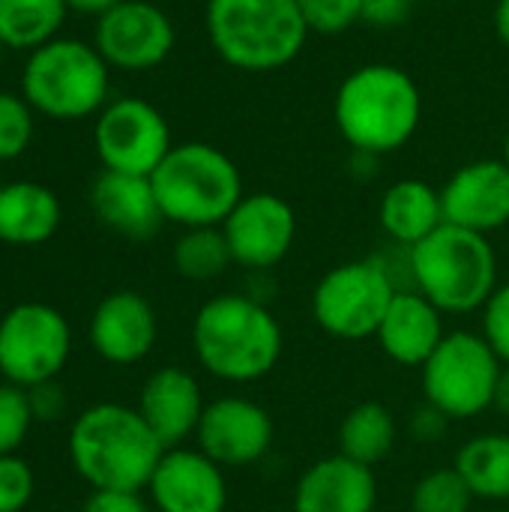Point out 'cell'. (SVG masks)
Here are the masks:
<instances>
[{
	"mask_svg": "<svg viewBox=\"0 0 509 512\" xmlns=\"http://www.w3.org/2000/svg\"><path fill=\"white\" fill-rule=\"evenodd\" d=\"M285 333L273 309L252 294H219L192 321V351L201 369L225 384H255L282 360Z\"/></svg>",
	"mask_w": 509,
	"mask_h": 512,
	"instance_id": "1",
	"label": "cell"
},
{
	"mask_svg": "<svg viewBox=\"0 0 509 512\" xmlns=\"http://www.w3.org/2000/svg\"><path fill=\"white\" fill-rule=\"evenodd\" d=\"M333 123L354 153L402 150L423 123V93L396 63H363L336 87Z\"/></svg>",
	"mask_w": 509,
	"mask_h": 512,
	"instance_id": "2",
	"label": "cell"
},
{
	"mask_svg": "<svg viewBox=\"0 0 509 512\" xmlns=\"http://www.w3.org/2000/svg\"><path fill=\"white\" fill-rule=\"evenodd\" d=\"M165 447L138 408L102 402L78 414L69 429V459L93 492L147 489Z\"/></svg>",
	"mask_w": 509,
	"mask_h": 512,
	"instance_id": "3",
	"label": "cell"
},
{
	"mask_svg": "<svg viewBox=\"0 0 509 512\" xmlns=\"http://www.w3.org/2000/svg\"><path fill=\"white\" fill-rule=\"evenodd\" d=\"M204 30L213 54L249 75L291 66L312 33L297 0H207Z\"/></svg>",
	"mask_w": 509,
	"mask_h": 512,
	"instance_id": "4",
	"label": "cell"
},
{
	"mask_svg": "<svg viewBox=\"0 0 509 512\" xmlns=\"http://www.w3.org/2000/svg\"><path fill=\"white\" fill-rule=\"evenodd\" d=\"M411 288L444 315L480 312L498 288V255L486 234L444 222L408 249Z\"/></svg>",
	"mask_w": 509,
	"mask_h": 512,
	"instance_id": "5",
	"label": "cell"
},
{
	"mask_svg": "<svg viewBox=\"0 0 509 512\" xmlns=\"http://www.w3.org/2000/svg\"><path fill=\"white\" fill-rule=\"evenodd\" d=\"M150 183L165 222H174L183 231L222 228L246 195L237 162L207 141L174 144L150 174Z\"/></svg>",
	"mask_w": 509,
	"mask_h": 512,
	"instance_id": "6",
	"label": "cell"
},
{
	"mask_svg": "<svg viewBox=\"0 0 509 512\" xmlns=\"http://www.w3.org/2000/svg\"><path fill=\"white\" fill-rule=\"evenodd\" d=\"M21 96L48 120L78 123L111 102V66L93 42L57 36L27 54Z\"/></svg>",
	"mask_w": 509,
	"mask_h": 512,
	"instance_id": "7",
	"label": "cell"
},
{
	"mask_svg": "<svg viewBox=\"0 0 509 512\" xmlns=\"http://www.w3.org/2000/svg\"><path fill=\"white\" fill-rule=\"evenodd\" d=\"M501 369L504 363L483 339V333H447L438 351L420 369L423 402L438 408L450 423L474 420L495 408Z\"/></svg>",
	"mask_w": 509,
	"mask_h": 512,
	"instance_id": "8",
	"label": "cell"
},
{
	"mask_svg": "<svg viewBox=\"0 0 509 512\" xmlns=\"http://www.w3.org/2000/svg\"><path fill=\"white\" fill-rule=\"evenodd\" d=\"M399 285L381 255L330 267L312 288V321L333 339H372Z\"/></svg>",
	"mask_w": 509,
	"mask_h": 512,
	"instance_id": "9",
	"label": "cell"
},
{
	"mask_svg": "<svg viewBox=\"0 0 509 512\" xmlns=\"http://www.w3.org/2000/svg\"><path fill=\"white\" fill-rule=\"evenodd\" d=\"M72 354V330L48 303H18L0 318V375L15 387L57 381Z\"/></svg>",
	"mask_w": 509,
	"mask_h": 512,
	"instance_id": "10",
	"label": "cell"
},
{
	"mask_svg": "<svg viewBox=\"0 0 509 512\" xmlns=\"http://www.w3.org/2000/svg\"><path fill=\"white\" fill-rule=\"evenodd\" d=\"M93 147L102 171L150 177L171 153L174 138L165 114L138 96L111 99L93 123Z\"/></svg>",
	"mask_w": 509,
	"mask_h": 512,
	"instance_id": "11",
	"label": "cell"
},
{
	"mask_svg": "<svg viewBox=\"0 0 509 512\" xmlns=\"http://www.w3.org/2000/svg\"><path fill=\"white\" fill-rule=\"evenodd\" d=\"M93 45L111 69L147 72L171 57L177 45V30L162 6L150 0H123L111 12L96 18Z\"/></svg>",
	"mask_w": 509,
	"mask_h": 512,
	"instance_id": "12",
	"label": "cell"
},
{
	"mask_svg": "<svg viewBox=\"0 0 509 512\" xmlns=\"http://www.w3.org/2000/svg\"><path fill=\"white\" fill-rule=\"evenodd\" d=\"M222 234L237 267L267 273L294 249L297 213L276 192H249L222 222Z\"/></svg>",
	"mask_w": 509,
	"mask_h": 512,
	"instance_id": "13",
	"label": "cell"
},
{
	"mask_svg": "<svg viewBox=\"0 0 509 512\" xmlns=\"http://www.w3.org/2000/svg\"><path fill=\"white\" fill-rule=\"evenodd\" d=\"M273 417L264 405L246 396H222L207 402L195 441L219 468H252L273 450Z\"/></svg>",
	"mask_w": 509,
	"mask_h": 512,
	"instance_id": "14",
	"label": "cell"
},
{
	"mask_svg": "<svg viewBox=\"0 0 509 512\" xmlns=\"http://www.w3.org/2000/svg\"><path fill=\"white\" fill-rule=\"evenodd\" d=\"M147 495L156 512H225L228 480L198 447H171L162 453Z\"/></svg>",
	"mask_w": 509,
	"mask_h": 512,
	"instance_id": "15",
	"label": "cell"
},
{
	"mask_svg": "<svg viewBox=\"0 0 509 512\" xmlns=\"http://www.w3.org/2000/svg\"><path fill=\"white\" fill-rule=\"evenodd\" d=\"M444 219L474 234H495L509 225V165L504 159H474L441 186Z\"/></svg>",
	"mask_w": 509,
	"mask_h": 512,
	"instance_id": "16",
	"label": "cell"
},
{
	"mask_svg": "<svg viewBox=\"0 0 509 512\" xmlns=\"http://www.w3.org/2000/svg\"><path fill=\"white\" fill-rule=\"evenodd\" d=\"M159 336V321L153 303L138 291H111L99 300L90 318L93 351L114 366L141 363Z\"/></svg>",
	"mask_w": 509,
	"mask_h": 512,
	"instance_id": "17",
	"label": "cell"
},
{
	"mask_svg": "<svg viewBox=\"0 0 509 512\" xmlns=\"http://www.w3.org/2000/svg\"><path fill=\"white\" fill-rule=\"evenodd\" d=\"M204 408L207 402L198 378L180 366L156 369L138 393V414L165 450L183 447V441L198 432Z\"/></svg>",
	"mask_w": 509,
	"mask_h": 512,
	"instance_id": "18",
	"label": "cell"
},
{
	"mask_svg": "<svg viewBox=\"0 0 509 512\" xmlns=\"http://www.w3.org/2000/svg\"><path fill=\"white\" fill-rule=\"evenodd\" d=\"M375 468L351 462L342 453L312 462L294 486V512H375Z\"/></svg>",
	"mask_w": 509,
	"mask_h": 512,
	"instance_id": "19",
	"label": "cell"
},
{
	"mask_svg": "<svg viewBox=\"0 0 509 512\" xmlns=\"http://www.w3.org/2000/svg\"><path fill=\"white\" fill-rule=\"evenodd\" d=\"M444 312L429 303L420 291H396L375 339L387 360L408 369H423V363L444 342Z\"/></svg>",
	"mask_w": 509,
	"mask_h": 512,
	"instance_id": "20",
	"label": "cell"
},
{
	"mask_svg": "<svg viewBox=\"0 0 509 512\" xmlns=\"http://www.w3.org/2000/svg\"><path fill=\"white\" fill-rule=\"evenodd\" d=\"M90 207L108 231L126 240H150L165 222L150 177L102 171L90 186Z\"/></svg>",
	"mask_w": 509,
	"mask_h": 512,
	"instance_id": "21",
	"label": "cell"
},
{
	"mask_svg": "<svg viewBox=\"0 0 509 512\" xmlns=\"http://www.w3.org/2000/svg\"><path fill=\"white\" fill-rule=\"evenodd\" d=\"M444 222L447 219H444L441 189H435L429 180L420 177H405L390 183L378 201V225L390 237V243L402 249H414Z\"/></svg>",
	"mask_w": 509,
	"mask_h": 512,
	"instance_id": "22",
	"label": "cell"
},
{
	"mask_svg": "<svg viewBox=\"0 0 509 512\" xmlns=\"http://www.w3.org/2000/svg\"><path fill=\"white\" fill-rule=\"evenodd\" d=\"M63 207L54 189L36 180H12L0 189V243L39 246L57 234Z\"/></svg>",
	"mask_w": 509,
	"mask_h": 512,
	"instance_id": "23",
	"label": "cell"
},
{
	"mask_svg": "<svg viewBox=\"0 0 509 512\" xmlns=\"http://www.w3.org/2000/svg\"><path fill=\"white\" fill-rule=\"evenodd\" d=\"M453 468L459 477L468 483L471 495L477 501H492L504 504L509 501V435L507 432H486L468 438L456 459Z\"/></svg>",
	"mask_w": 509,
	"mask_h": 512,
	"instance_id": "24",
	"label": "cell"
},
{
	"mask_svg": "<svg viewBox=\"0 0 509 512\" xmlns=\"http://www.w3.org/2000/svg\"><path fill=\"white\" fill-rule=\"evenodd\" d=\"M336 441H339L336 453L366 468H375L387 462L390 453L396 450V441H399L396 417L381 402H360L342 417Z\"/></svg>",
	"mask_w": 509,
	"mask_h": 512,
	"instance_id": "25",
	"label": "cell"
},
{
	"mask_svg": "<svg viewBox=\"0 0 509 512\" xmlns=\"http://www.w3.org/2000/svg\"><path fill=\"white\" fill-rule=\"evenodd\" d=\"M66 18V0H0V42L30 54L57 39Z\"/></svg>",
	"mask_w": 509,
	"mask_h": 512,
	"instance_id": "26",
	"label": "cell"
},
{
	"mask_svg": "<svg viewBox=\"0 0 509 512\" xmlns=\"http://www.w3.org/2000/svg\"><path fill=\"white\" fill-rule=\"evenodd\" d=\"M171 261L189 282H213L234 264L222 228H186L174 243Z\"/></svg>",
	"mask_w": 509,
	"mask_h": 512,
	"instance_id": "27",
	"label": "cell"
},
{
	"mask_svg": "<svg viewBox=\"0 0 509 512\" xmlns=\"http://www.w3.org/2000/svg\"><path fill=\"white\" fill-rule=\"evenodd\" d=\"M474 495L456 468H438L411 489V512H471Z\"/></svg>",
	"mask_w": 509,
	"mask_h": 512,
	"instance_id": "28",
	"label": "cell"
},
{
	"mask_svg": "<svg viewBox=\"0 0 509 512\" xmlns=\"http://www.w3.org/2000/svg\"><path fill=\"white\" fill-rule=\"evenodd\" d=\"M36 132V111L18 93L0 90V162L18 159Z\"/></svg>",
	"mask_w": 509,
	"mask_h": 512,
	"instance_id": "29",
	"label": "cell"
},
{
	"mask_svg": "<svg viewBox=\"0 0 509 512\" xmlns=\"http://www.w3.org/2000/svg\"><path fill=\"white\" fill-rule=\"evenodd\" d=\"M30 396L24 387L0 384V456H15V450L24 444L30 423H33Z\"/></svg>",
	"mask_w": 509,
	"mask_h": 512,
	"instance_id": "30",
	"label": "cell"
},
{
	"mask_svg": "<svg viewBox=\"0 0 509 512\" xmlns=\"http://www.w3.org/2000/svg\"><path fill=\"white\" fill-rule=\"evenodd\" d=\"M297 6L309 30L321 36L348 33L354 24H360L363 15V0H297Z\"/></svg>",
	"mask_w": 509,
	"mask_h": 512,
	"instance_id": "31",
	"label": "cell"
},
{
	"mask_svg": "<svg viewBox=\"0 0 509 512\" xmlns=\"http://www.w3.org/2000/svg\"><path fill=\"white\" fill-rule=\"evenodd\" d=\"M33 471L18 456H0V512H21L33 498Z\"/></svg>",
	"mask_w": 509,
	"mask_h": 512,
	"instance_id": "32",
	"label": "cell"
},
{
	"mask_svg": "<svg viewBox=\"0 0 509 512\" xmlns=\"http://www.w3.org/2000/svg\"><path fill=\"white\" fill-rule=\"evenodd\" d=\"M480 333L492 345V351L501 357V363L509 366V282L498 285L489 303L480 309Z\"/></svg>",
	"mask_w": 509,
	"mask_h": 512,
	"instance_id": "33",
	"label": "cell"
},
{
	"mask_svg": "<svg viewBox=\"0 0 509 512\" xmlns=\"http://www.w3.org/2000/svg\"><path fill=\"white\" fill-rule=\"evenodd\" d=\"M414 12V0H363L360 24L375 30H393L408 21Z\"/></svg>",
	"mask_w": 509,
	"mask_h": 512,
	"instance_id": "34",
	"label": "cell"
},
{
	"mask_svg": "<svg viewBox=\"0 0 509 512\" xmlns=\"http://www.w3.org/2000/svg\"><path fill=\"white\" fill-rule=\"evenodd\" d=\"M81 512H150L141 492H93Z\"/></svg>",
	"mask_w": 509,
	"mask_h": 512,
	"instance_id": "35",
	"label": "cell"
},
{
	"mask_svg": "<svg viewBox=\"0 0 509 512\" xmlns=\"http://www.w3.org/2000/svg\"><path fill=\"white\" fill-rule=\"evenodd\" d=\"M411 435L420 441V444H435V441H441L444 435H447V429H450V420L438 411V408H432V405H420L417 411H414V417H411Z\"/></svg>",
	"mask_w": 509,
	"mask_h": 512,
	"instance_id": "36",
	"label": "cell"
},
{
	"mask_svg": "<svg viewBox=\"0 0 509 512\" xmlns=\"http://www.w3.org/2000/svg\"><path fill=\"white\" fill-rule=\"evenodd\" d=\"M27 396H30V408H33V417L36 420H57L60 414H63V408H66V396H63V390L57 387V381H45V384H39V387H30L27 390Z\"/></svg>",
	"mask_w": 509,
	"mask_h": 512,
	"instance_id": "37",
	"label": "cell"
},
{
	"mask_svg": "<svg viewBox=\"0 0 509 512\" xmlns=\"http://www.w3.org/2000/svg\"><path fill=\"white\" fill-rule=\"evenodd\" d=\"M123 0H66L69 12H78V15H93V18H102L105 12H111L114 6H120Z\"/></svg>",
	"mask_w": 509,
	"mask_h": 512,
	"instance_id": "38",
	"label": "cell"
},
{
	"mask_svg": "<svg viewBox=\"0 0 509 512\" xmlns=\"http://www.w3.org/2000/svg\"><path fill=\"white\" fill-rule=\"evenodd\" d=\"M492 24H495V36H498V42H501V45L509 51V0H495Z\"/></svg>",
	"mask_w": 509,
	"mask_h": 512,
	"instance_id": "39",
	"label": "cell"
},
{
	"mask_svg": "<svg viewBox=\"0 0 509 512\" xmlns=\"http://www.w3.org/2000/svg\"><path fill=\"white\" fill-rule=\"evenodd\" d=\"M495 411L507 414L509 417V366L501 369V378H498V390H495Z\"/></svg>",
	"mask_w": 509,
	"mask_h": 512,
	"instance_id": "40",
	"label": "cell"
},
{
	"mask_svg": "<svg viewBox=\"0 0 509 512\" xmlns=\"http://www.w3.org/2000/svg\"><path fill=\"white\" fill-rule=\"evenodd\" d=\"M501 159L509 165V129H507V138H504V156H501Z\"/></svg>",
	"mask_w": 509,
	"mask_h": 512,
	"instance_id": "41",
	"label": "cell"
},
{
	"mask_svg": "<svg viewBox=\"0 0 509 512\" xmlns=\"http://www.w3.org/2000/svg\"><path fill=\"white\" fill-rule=\"evenodd\" d=\"M3 51H6V45L0 42V63H3Z\"/></svg>",
	"mask_w": 509,
	"mask_h": 512,
	"instance_id": "42",
	"label": "cell"
},
{
	"mask_svg": "<svg viewBox=\"0 0 509 512\" xmlns=\"http://www.w3.org/2000/svg\"><path fill=\"white\" fill-rule=\"evenodd\" d=\"M273 512H294V510H273Z\"/></svg>",
	"mask_w": 509,
	"mask_h": 512,
	"instance_id": "43",
	"label": "cell"
},
{
	"mask_svg": "<svg viewBox=\"0 0 509 512\" xmlns=\"http://www.w3.org/2000/svg\"><path fill=\"white\" fill-rule=\"evenodd\" d=\"M0 189H3V180H0Z\"/></svg>",
	"mask_w": 509,
	"mask_h": 512,
	"instance_id": "44",
	"label": "cell"
}]
</instances>
